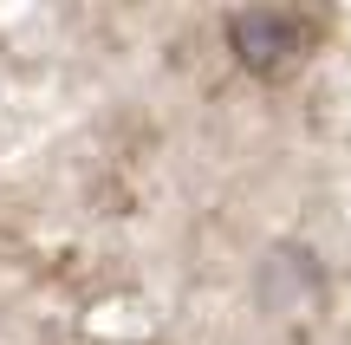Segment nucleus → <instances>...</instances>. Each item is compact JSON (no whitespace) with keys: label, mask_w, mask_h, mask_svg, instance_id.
I'll list each match as a JSON object with an SVG mask.
<instances>
[{"label":"nucleus","mask_w":351,"mask_h":345,"mask_svg":"<svg viewBox=\"0 0 351 345\" xmlns=\"http://www.w3.org/2000/svg\"><path fill=\"white\" fill-rule=\"evenodd\" d=\"M228 46H234V59L247 65V72L274 78V72H287V65L306 52V26H300V13L247 7V13H234V20H228Z\"/></svg>","instance_id":"1"}]
</instances>
